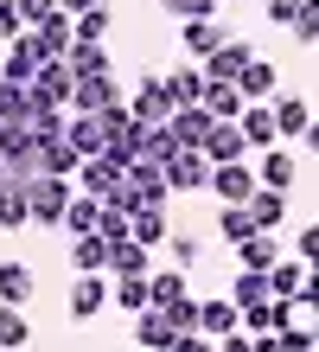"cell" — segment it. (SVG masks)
Listing matches in <instances>:
<instances>
[{
  "label": "cell",
  "mask_w": 319,
  "mask_h": 352,
  "mask_svg": "<svg viewBox=\"0 0 319 352\" xmlns=\"http://www.w3.org/2000/svg\"><path fill=\"white\" fill-rule=\"evenodd\" d=\"M19 186H26V218H32V224H58V218H64V205H71V179L32 173V179H19Z\"/></svg>",
  "instance_id": "6da1fadb"
},
{
  "label": "cell",
  "mask_w": 319,
  "mask_h": 352,
  "mask_svg": "<svg viewBox=\"0 0 319 352\" xmlns=\"http://www.w3.org/2000/svg\"><path fill=\"white\" fill-rule=\"evenodd\" d=\"M204 173H211V160H204L198 148H179L173 160H160L166 192H204Z\"/></svg>",
  "instance_id": "7a4b0ae2"
},
{
  "label": "cell",
  "mask_w": 319,
  "mask_h": 352,
  "mask_svg": "<svg viewBox=\"0 0 319 352\" xmlns=\"http://www.w3.org/2000/svg\"><path fill=\"white\" fill-rule=\"evenodd\" d=\"M249 58H255V45H249V38H224V45L217 52H204V84H237V71L249 65Z\"/></svg>",
  "instance_id": "3957f363"
},
{
  "label": "cell",
  "mask_w": 319,
  "mask_h": 352,
  "mask_svg": "<svg viewBox=\"0 0 319 352\" xmlns=\"http://www.w3.org/2000/svg\"><path fill=\"white\" fill-rule=\"evenodd\" d=\"M204 186H211V192H217L224 205H243V199L255 192V173L243 167V160H217V167L204 173Z\"/></svg>",
  "instance_id": "277c9868"
},
{
  "label": "cell",
  "mask_w": 319,
  "mask_h": 352,
  "mask_svg": "<svg viewBox=\"0 0 319 352\" xmlns=\"http://www.w3.org/2000/svg\"><path fill=\"white\" fill-rule=\"evenodd\" d=\"M71 84H77V77L64 71V58H45V65L32 71V84H26V90H32L38 102H51V109H64V102H71Z\"/></svg>",
  "instance_id": "5b68a950"
},
{
  "label": "cell",
  "mask_w": 319,
  "mask_h": 352,
  "mask_svg": "<svg viewBox=\"0 0 319 352\" xmlns=\"http://www.w3.org/2000/svg\"><path fill=\"white\" fill-rule=\"evenodd\" d=\"M38 65H45V52H38V38H32V26H26V38H13L7 65H0V84H32Z\"/></svg>",
  "instance_id": "8992f818"
},
{
  "label": "cell",
  "mask_w": 319,
  "mask_h": 352,
  "mask_svg": "<svg viewBox=\"0 0 319 352\" xmlns=\"http://www.w3.org/2000/svg\"><path fill=\"white\" fill-rule=\"evenodd\" d=\"M243 212L255 231H281V218H287V192H274V186H255V192L243 199Z\"/></svg>",
  "instance_id": "52a82bcc"
},
{
  "label": "cell",
  "mask_w": 319,
  "mask_h": 352,
  "mask_svg": "<svg viewBox=\"0 0 319 352\" xmlns=\"http://www.w3.org/2000/svg\"><path fill=\"white\" fill-rule=\"evenodd\" d=\"M198 154L211 160V167H217V160H243V154H249V141L237 135V122H211V129H204V141H198Z\"/></svg>",
  "instance_id": "ba28073f"
},
{
  "label": "cell",
  "mask_w": 319,
  "mask_h": 352,
  "mask_svg": "<svg viewBox=\"0 0 319 352\" xmlns=\"http://www.w3.org/2000/svg\"><path fill=\"white\" fill-rule=\"evenodd\" d=\"M268 116H274V135H287V141H307V129H313L307 102L300 96H281V90L268 96Z\"/></svg>",
  "instance_id": "9c48e42d"
},
{
  "label": "cell",
  "mask_w": 319,
  "mask_h": 352,
  "mask_svg": "<svg viewBox=\"0 0 319 352\" xmlns=\"http://www.w3.org/2000/svg\"><path fill=\"white\" fill-rule=\"evenodd\" d=\"M268 295H274V301H313V288H307V263H300V256L274 263V269H268Z\"/></svg>",
  "instance_id": "30bf717a"
},
{
  "label": "cell",
  "mask_w": 319,
  "mask_h": 352,
  "mask_svg": "<svg viewBox=\"0 0 319 352\" xmlns=\"http://www.w3.org/2000/svg\"><path fill=\"white\" fill-rule=\"evenodd\" d=\"M102 102H115V77H109V71H102V77H77L64 109H71V116H96Z\"/></svg>",
  "instance_id": "8fae6325"
},
{
  "label": "cell",
  "mask_w": 319,
  "mask_h": 352,
  "mask_svg": "<svg viewBox=\"0 0 319 352\" xmlns=\"http://www.w3.org/2000/svg\"><path fill=\"white\" fill-rule=\"evenodd\" d=\"M121 186H128L141 205H166V179H160L154 160H128V167H121Z\"/></svg>",
  "instance_id": "7c38bea8"
},
{
  "label": "cell",
  "mask_w": 319,
  "mask_h": 352,
  "mask_svg": "<svg viewBox=\"0 0 319 352\" xmlns=\"http://www.w3.org/2000/svg\"><path fill=\"white\" fill-rule=\"evenodd\" d=\"M281 263V243H274V231H249L237 243V269H255V276H268V269Z\"/></svg>",
  "instance_id": "4fadbf2b"
},
{
  "label": "cell",
  "mask_w": 319,
  "mask_h": 352,
  "mask_svg": "<svg viewBox=\"0 0 319 352\" xmlns=\"http://www.w3.org/2000/svg\"><path fill=\"white\" fill-rule=\"evenodd\" d=\"M77 186L90 199H109L115 186H121V167H115V160H102V154H90V160H77Z\"/></svg>",
  "instance_id": "5bb4252c"
},
{
  "label": "cell",
  "mask_w": 319,
  "mask_h": 352,
  "mask_svg": "<svg viewBox=\"0 0 319 352\" xmlns=\"http://www.w3.org/2000/svg\"><path fill=\"white\" fill-rule=\"evenodd\" d=\"M274 90H281V77H274V65H262V58H249V65L237 71V96L243 102H268Z\"/></svg>",
  "instance_id": "9a60e30c"
},
{
  "label": "cell",
  "mask_w": 319,
  "mask_h": 352,
  "mask_svg": "<svg viewBox=\"0 0 319 352\" xmlns=\"http://www.w3.org/2000/svg\"><path fill=\"white\" fill-rule=\"evenodd\" d=\"M128 116H134L141 129H154V122L173 116V102L160 96V77H141V90H134V102H128Z\"/></svg>",
  "instance_id": "2e32d148"
},
{
  "label": "cell",
  "mask_w": 319,
  "mask_h": 352,
  "mask_svg": "<svg viewBox=\"0 0 319 352\" xmlns=\"http://www.w3.org/2000/svg\"><path fill=\"white\" fill-rule=\"evenodd\" d=\"M237 135L249 141V148H274V116H268V102H243V116H237Z\"/></svg>",
  "instance_id": "e0dca14e"
},
{
  "label": "cell",
  "mask_w": 319,
  "mask_h": 352,
  "mask_svg": "<svg viewBox=\"0 0 319 352\" xmlns=\"http://www.w3.org/2000/svg\"><path fill=\"white\" fill-rule=\"evenodd\" d=\"M32 288H38V276H32V269L26 263H0V301H7V307H26L32 301Z\"/></svg>",
  "instance_id": "ac0fdd59"
},
{
  "label": "cell",
  "mask_w": 319,
  "mask_h": 352,
  "mask_svg": "<svg viewBox=\"0 0 319 352\" xmlns=\"http://www.w3.org/2000/svg\"><path fill=\"white\" fill-rule=\"evenodd\" d=\"M64 141H71L77 160L102 154V122H96V116H64Z\"/></svg>",
  "instance_id": "d6986e66"
},
{
  "label": "cell",
  "mask_w": 319,
  "mask_h": 352,
  "mask_svg": "<svg viewBox=\"0 0 319 352\" xmlns=\"http://www.w3.org/2000/svg\"><path fill=\"white\" fill-rule=\"evenodd\" d=\"M102 269H115V276H147V243H134V237H109V256H102Z\"/></svg>",
  "instance_id": "ffe728a7"
},
{
  "label": "cell",
  "mask_w": 319,
  "mask_h": 352,
  "mask_svg": "<svg viewBox=\"0 0 319 352\" xmlns=\"http://www.w3.org/2000/svg\"><path fill=\"white\" fill-rule=\"evenodd\" d=\"M185 301V269H147V307Z\"/></svg>",
  "instance_id": "44dd1931"
},
{
  "label": "cell",
  "mask_w": 319,
  "mask_h": 352,
  "mask_svg": "<svg viewBox=\"0 0 319 352\" xmlns=\"http://www.w3.org/2000/svg\"><path fill=\"white\" fill-rule=\"evenodd\" d=\"M32 38H38V52H45V58H64V52H71V13H45L32 26Z\"/></svg>",
  "instance_id": "7402d4cb"
},
{
  "label": "cell",
  "mask_w": 319,
  "mask_h": 352,
  "mask_svg": "<svg viewBox=\"0 0 319 352\" xmlns=\"http://www.w3.org/2000/svg\"><path fill=\"white\" fill-rule=\"evenodd\" d=\"M166 129H173V141H179V148H198V141H204V129H211V116L198 109V102H185V109H173V116H166Z\"/></svg>",
  "instance_id": "603a6c76"
},
{
  "label": "cell",
  "mask_w": 319,
  "mask_h": 352,
  "mask_svg": "<svg viewBox=\"0 0 319 352\" xmlns=\"http://www.w3.org/2000/svg\"><path fill=\"white\" fill-rule=\"evenodd\" d=\"M198 109H204L211 122H237V116H243V96H237V84H204Z\"/></svg>",
  "instance_id": "cb8c5ba5"
},
{
  "label": "cell",
  "mask_w": 319,
  "mask_h": 352,
  "mask_svg": "<svg viewBox=\"0 0 319 352\" xmlns=\"http://www.w3.org/2000/svg\"><path fill=\"white\" fill-rule=\"evenodd\" d=\"M64 71H71V77H102V71H109V52H102V45H83V38H71V52H64Z\"/></svg>",
  "instance_id": "d4e9b609"
},
{
  "label": "cell",
  "mask_w": 319,
  "mask_h": 352,
  "mask_svg": "<svg viewBox=\"0 0 319 352\" xmlns=\"http://www.w3.org/2000/svg\"><path fill=\"white\" fill-rule=\"evenodd\" d=\"M102 256H109V237H96V231L71 237V269H77V276H96V269H102Z\"/></svg>",
  "instance_id": "484cf974"
},
{
  "label": "cell",
  "mask_w": 319,
  "mask_h": 352,
  "mask_svg": "<svg viewBox=\"0 0 319 352\" xmlns=\"http://www.w3.org/2000/svg\"><path fill=\"white\" fill-rule=\"evenodd\" d=\"M134 340H141L147 352H166V346H173V327H166L160 307H141V314H134Z\"/></svg>",
  "instance_id": "4316f807"
},
{
  "label": "cell",
  "mask_w": 319,
  "mask_h": 352,
  "mask_svg": "<svg viewBox=\"0 0 319 352\" xmlns=\"http://www.w3.org/2000/svg\"><path fill=\"white\" fill-rule=\"evenodd\" d=\"M19 224H32L26 218V186L0 173V231H19Z\"/></svg>",
  "instance_id": "83f0119b"
},
{
  "label": "cell",
  "mask_w": 319,
  "mask_h": 352,
  "mask_svg": "<svg viewBox=\"0 0 319 352\" xmlns=\"http://www.w3.org/2000/svg\"><path fill=\"white\" fill-rule=\"evenodd\" d=\"M198 333H204V340L237 333V307H230V301H198Z\"/></svg>",
  "instance_id": "f1b7e54d"
},
{
  "label": "cell",
  "mask_w": 319,
  "mask_h": 352,
  "mask_svg": "<svg viewBox=\"0 0 319 352\" xmlns=\"http://www.w3.org/2000/svg\"><path fill=\"white\" fill-rule=\"evenodd\" d=\"M96 212H102V199H90V192H71V205H64V231L71 237H83V231H96Z\"/></svg>",
  "instance_id": "f546056e"
},
{
  "label": "cell",
  "mask_w": 319,
  "mask_h": 352,
  "mask_svg": "<svg viewBox=\"0 0 319 352\" xmlns=\"http://www.w3.org/2000/svg\"><path fill=\"white\" fill-rule=\"evenodd\" d=\"M128 237L134 243H160L166 237V212L160 205H134V212H128Z\"/></svg>",
  "instance_id": "4dcf8cb0"
},
{
  "label": "cell",
  "mask_w": 319,
  "mask_h": 352,
  "mask_svg": "<svg viewBox=\"0 0 319 352\" xmlns=\"http://www.w3.org/2000/svg\"><path fill=\"white\" fill-rule=\"evenodd\" d=\"M294 173H300V160H294V154H281V141H274V148L262 154V186L287 192V186H294Z\"/></svg>",
  "instance_id": "1f68e13d"
},
{
  "label": "cell",
  "mask_w": 319,
  "mask_h": 352,
  "mask_svg": "<svg viewBox=\"0 0 319 352\" xmlns=\"http://www.w3.org/2000/svg\"><path fill=\"white\" fill-rule=\"evenodd\" d=\"M160 96L173 102V109H185V102L204 96V77H198V71H173V77H160Z\"/></svg>",
  "instance_id": "d6a6232c"
},
{
  "label": "cell",
  "mask_w": 319,
  "mask_h": 352,
  "mask_svg": "<svg viewBox=\"0 0 319 352\" xmlns=\"http://www.w3.org/2000/svg\"><path fill=\"white\" fill-rule=\"evenodd\" d=\"M102 301H109V288H102L96 276H77V282H71V314H77V320H90Z\"/></svg>",
  "instance_id": "836d02e7"
},
{
  "label": "cell",
  "mask_w": 319,
  "mask_h": 352,
  "mask_svg": "<svg viewBox=\"0 0 319 352\" xmlns=\"http://www.w3.org/2000/svg\"><path fill=\"white\" fill-rule=\"evenodd\" d=\"M38 173H58V179H71L77 173V154H71V141H45V148H38Z\"/></svg>",
  "instance_id": "e575fe53"
},
{
  "label": "cell",
  "mask_w": 319,
  "mask_h": 352,
  "mask_svg": "<svg viewBox=\"0 0 319 352\" xmlns=\"http://www.w3.org/2000/svg\"><path fill=\"white\" fill-rule=\"evenodd\" d=\"M255 301H268V276L237 269V282H230V307H255Z\"/></svg>",
  "instance_id": "d590c367"
},
{
  "label": "cell",
  "mask_w": 319,
  "mask_h": 352,
  "mask_svg": "<svg viewBox=\"0 0 319 352\" xmlns=\"http://www.w3.org/2000/svg\"><path fill=\"white\" fill-rule=\"evenodd\" d=\"M26 340H32V320L19 314V307L0 301V352H13V346H26Z\"/></svg>",
  "instance_id": "8d00e7d4"
},
{
  "label": "cell",
  "mask_w": 319,
  "mask_h": 352,
  "mask_svg": "<svg viewBox=\"0 0 319 352\" xmlns=\"http://www.w3.org/2000/svg\"><path fill=\"white\" fill-rule=\"evenodd\" d=\"M71 38H83V45H102V38H109V7L77 13V19H71Z\"/></svg>",
  "instance_id": "74e56055"
},
{
  "label": "cell",
  "mask_w": 319,
  "mask_h": 352,
  "mask_svg": "<svg viewBox=\"0 0 319 352\" xmlns=\"http://www.w3.org/2000/svg\"><path fill=\"white\" fill-rule=\"evenodd\" d=\"M26 109H32L26 84H0V122H26Z\"/></svg>",
  "instance_id": "f35d334b"
},
{
  "label": "cell",
  "mask_w": 319,
  "mask_h": 352,
  "mask_svg": "<svg viewBox=\"0 0 319 352\" xmlns=\"http://www.w3.org/2000/svg\"><path fill=\"white\" fill-rule=\"evenodd\" d=\"M115 307L141 314V307H147V276H115Z\"/></svg>",
  "instance_id": "ab89813d"
},
{
  "label": "cell",
  "mask_w": 319,
  "mask_h": 352,
  "mask_svg": "<svg viewBox=\"0 0 319 352\" xmlns=\"http://www.w3.org/2000/svg\"><path fill=\"white\" fill-rule=\"evenodd\" d=\"M224 32L211 26V19H185V52H217Z\"/></svg>",
  "instance_id": "60d3db41"
},
{
  "label": "cell",
  "mask_w": 319,
  "mask_h": 352,
  "mask_svg": "<svg viewBox=\"0 0 319 352\" xmlns=\"http://www.w3.org/2000/svg\"><path fill=\"white\" fill-rule=\"evenodd\" d=\"M160 314H166V327H173V333H198V301H173V307H160Z\"/></svg>",
  "instance_id": "b9f144b4"
},
{
  "label": "cell",
  "mask_w": 319,
  "mask_h": 352,
  "mask_svg": "<svg viewBox=\"0 0 319 352\" xmlns=\"http://www.w3.org/2000/svg\"><path fill=\"white\" fill-rule=\"evenodd\" d=\"M217 231H224V243H243V237L255 231V224H249V212H243V205H224V218H217Z\"/></svg>",
  "instance_id": "7bdbcfd3"
},
{
  "label": "cell",
  "mask_w": 319,
  "mask_h": 352,
  "mask_svg": "<svg viewBox=\"0 0 319 352\" xmlns=\"http://www.w3.org/2000/svg\"><path fill=\"white\" fill-rule=\"evenodd\" d=\"M13 13H19V26H38L45 13H58V0H13Z\"/></svg>",
  "instance_id": "ee69618b"
},
{
  "label": "cell",
  "mask_w": 319,
  "mask_h": 352,
  "mask_svg": "<svg viewBox=\"0 0 319 352\" xmlns=\"http://www.w3.org/2000/svg\"><path fill=\"white\" fill-rule=\"evenodd\" d=\"M166 13H179V19H211V7H217V0H160Z\"/></svg>",
  "instance_id": "f6af8a7d"
},
{
  "label": "cell",
  "mask_w": 319,
  "mask_h": 352,
  "mask_svg": "<svg viewBox=\"0 0 319 352\" xmlns=\"http://www.w3.org/2000/svg\"><path fill=\"white\" fill-rule=\"evenodd\" d=\"M198 263V237H173V269H191Z\"/></svg>",
  "instance_id": "bcb514c9"
},
{
  "label": "cell",
  "mask_w": 319,
  "mask_h": 352,
  "mask_svg": "<svg viewBox=\"0 0 319 352\" xmlns=\"http://www.w3.org/2000/svg\"><path fill=\"white\" fill-rule=\"evenodd\" d=\"M300 7H307V0H268V7H262V13L274 19V26H287V19H294V13H300Z\"/></svg>",
  "instance_id": "7dc6e473"
},
{
  "label": "cell",
  "mask_w": 319,
  "mask_h": 352,
  "mask_svg": "<svg viewBox=\"0 0 319 352\" xmlns=\"http://www.w3.org/2000/svg\"><path fill=\"white\" fill-rule=\"evenodd\" d=\"M166 352H217V346H211L204 333H173V346H166Z\"/></svg>",
  "instance_id": "c3c4849f"
},
{
  "label": "cell",
  "mask_w": 319,
  "mask_h": 352,
  "mask_svg": "<svg viewBox=\"0 0 319 352\" xmlns=\"http://www.w3.org/2000/svg\"><path fill=\"white\" fill-rule=\"evenodd\" d=\"M0 38H19V13H13V0H0Z\"/></svg>",
  "instance_id": "681fc988"
},
{
  "label": "cell",
  "mask_w": 319,
  "mask_h": 352,
  "mask_svg": "<svg viewBox=\"0 0 319 352\" xmlns=\"http://www.w3.org/2000/svg\"><path fill=\"white\" fill-rule=\"evenodd\" d=\"M217 352H255V340H249V333H224Z\"/></svg>",
  "instance_id": "f907efd6"
},
{
  "label": "cell",
  "mask_w": 319,
  "mask_h": 352,
  "mask_svg": "<svg viewBox=\"0 0 319 352\" xmlns=\"http://www.w3.org/2000/svg\"><path fill=\"white\" fill-rule=\"evenodd\" d=\"M90 7H102V0H58V13H71V19H77V13H90Z\"/></svg>",
  "instance_id": "816d5d0a"
},
{
  "label": "cell",
  "mask_w": 319,
  "mask_h": 352,
  "mask_svg": "<svg viewBox=\"0 0 319 352\" xmlns=\"http://www.w3.org/2000/svg\"><path fill=\"white\" fill-rule=\"evenodd\" d=\"M255 352H281V340H274V333H255Z\"/></svg>",
  "instance_id": "f5cc1de1"
}]
</instances>
